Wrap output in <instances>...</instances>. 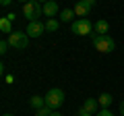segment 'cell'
<instances>
[{"label":"cell","instance_id":"1","mask_svg":"<svg viewBox=\"0 0 124 116\" xmlns=\"http://www.w3.org/2000/svg\"><path fill=\"white\" fill-rule=\"evenodd\" d=\"M91 41H93V48L101 54H108L112 50H116V41L112 40L110 35H97V33H91Z\"/></svg>","mask_w":124,"mask_h":116},{"label":"cell","instance_id":"2","mask_svg":"<svg viewBox=\"0 0 124 116\" xmlns=\"http://www.w3.org/2000/svg\"><path fill=\"white\" fill-rule=\"evenodd\" d=\"M23 15L27 17V23L29 21H39V17L44 15V4H39L37 0H31L27 4H23Z\"/></svg>","mask_w":124,"mask_h":116},{"label":"cell","instance_id":"3","mask_svg":"<svg viewBox=\"0 0 124 116\" xmlns=\"http://www.w3.org/2000/svg\"><path fill=\"white\" fill-rule=\"evenodd\" d=\"M62 104H64V91L62 89L54 87V89H50L48 93H46V106H48L50 110H58Z\"/></svg>","mask_w":124,"mask_h":116},{"label":"cell","instance_id":"4","mask_svg":"<svg viewBox=\"0 0 124 116\" xmlns=\"http://www.w3.org/2000/svg\"><path fill=\"white\" fill-rule=\"evenodd\" d=\"M8 44H10V48H15V50H25L27 46H29V35H27L25 31H13L8 35Z\"/></svg>","mask_w":124,"mask_h":116},{"label":"cell","instance_id":"5","mask_svg":"<svg viewBox=\"0 0 124 116\" xmlns=\"http://www.w3.org/2000/svg\"><path fill=\"white\" fill-rule=\"evenodd\" d=\"M70 29H72L75 35H91L93 33V23L89 19H79V21H72Z\"/></svg>","mask_w":124,"mask_h":116},{"label":"cell","instance_id":"6","mask_svg":"<svg viewBox=\"0 0 124 116\" xmlns=\"http://www.w3.org/2000/svg\"><path fill=\"white\" fill-rule=\"evenodd\" d=\"M27 35L29 37H39L41 33H46V23L41 21H29L27 23Z\"/></svg>","mask_w":124,"mask_h":116},{"label":"cell","instance_id":"7","mask_svg":"<svg viewBox=\"0 0 124 116\" xmlns=\"http://www.w3.org/2000/svg\"><path fill=\"white\" fill-rule=\"evenodd\" d=\"M108 31H110V23H108L106 19L95 21V25H93V33H97V35H108Z\"/></svg>","mask_w":124,"mask_h":116},{"label":"cell","instance_id":"8","mask_svg":"<svg viewBox=\"0 0 124 116\" xmlns=\"http://www.w3.org/2000/svg\"><path fill=\"white\" fill-rule=\"evenodd\" d=\"M58 10H60V6H58V2H54V0H50V2L44 4V15L48 19H54L58 15Z\"/></svg>","mask_w":124,"mask_h":116},{"label":"cell","instance_id":"9","mask_svg":"<svg viewBox=\"0 0 124 116\" xmlns=\"http://www.w3.org/2000/svg\"><path fill=\"white\" fill-rule=\"evenodd\" d=\"M97 106H99V102H97L95 98H87L81 108H83L85 112H89V114H97Z\"/></svg>","mask_w":124,"mask_h":116},{"label":"cell","instance_id":"10","mask_svg":"<svg viewBox=\"0 0 124 116\" xmlns=\"http://www.w3.org/2000/svg\"><path fill=\"white\" fill-rule=\"evenodd\" d=\"M72 10H75V15H77V17L87 19V15H89V10H91V6H87L85 2H81V0H79V2L75 4V8H72Z\"/></svg>","mask_w":124,"mask_h":116},{"label":"cell","instance_id":"11","mask_svg":"<svg viewBox=\"0 0 124 116\" xmlns=\"http://www.w3.org/2000/svg\"><path fill=\"white\" fill-rule=\"evenodd\" d=\"M29 106L33 108V110H41V108H46V98H41V95H33V98L29 99Z\"/></svg>","mask_w":124,"mask_h":116},{"label":"cell","instance_id":"12","mask_svg":"<svg viewBox=\"0 0 124 116\" xmlns=\"http://www.w3.org/2000/svg\"><path fill=\"white\" fill-rule=\"evenodd\" d=\"M0 31H2V33H8V35L13 33V21H10L8 17H2V19H0Z\"/></svg>","mask_w":124,"mask_h":116},{"label":"cell","instance_id":"13","mask_svg":"<svg viewBox=\"0 0 124 116\" xmlns=\"http://www.w3.org/2000/svg\"><path fill=\"white\" fill-rule=\"evenodd\" d=\"M58 29H60V21H58V19H48V21H46V31L54 33V31H58Z\"/></svg>","mask_w":124,"mask_h":116},{"label":"cell","instance_id":"14","mask_svg":"<svg viewBox=\"0 0 124 116\" xmlns=\"http://www.w3.org/2000/svg\"><path fill=\"white\" fill-rule=\"evenodd\" d=\"M72 17H75V10H72V8H64V10L60 13L62 23H70V21H72Z\"/></svg>","mask_w":124,"mask_h":116},{"label":"cell","instance_id":"15","mask_svg":"<svg viewBox=\"0 0 124 116\" xmlns=\"http://www.w3.org/2000/svg\"><path fill=\"white\" fill-rule=\"evenodd\" d=\"M97 102H99V106H101V108H108V106L112 104V95H110V93H101V95L97 98Z\"/></svg>","mask_w":124,"mask_h":116},{"label":"cell","instance_id":"16","mask_svg":"<svg viewBox=\"0 0 124 116\" xmlns=\"http://www.w3.org/2000/svg\"><path fill=\"white\" fill-rule=\"evenodd\" d=\"M8 40H2V41H0V54H6V52H8Z\"/></svg>","mask_w":124,"mask_h":116},{"label":"cell","instance_id":"17","mask_svg":"<svg viewBox=\"0 0 124 116\" xmlns=\"http://www.w3.org/2000/svg\"><path fill=\"white\" fill-rule=\"evenodd\" d=\"M50 112H52V110L46 106V108H41V110H37V112H35V116H50Z\"/></svg>","mask_w":124,"mask_h":116},{"label":"cell","instance_id":"18","mask_svg":"<svg viewBox=\"0 0 124 116\" xmlns=\"http://www.w3.org/2000/svg\"><path fill=\"white\" fill-rule=\"evenodd\" d=\"M95 116H112V112L108 110V108H101V110H99V112H97Z\"/></svg>","mask_w":124,"mask_h":116},{"label":"cell","instance_id":"19","mask_svg":"<svg viewBox=\"0 0 124 116\" xmlns=\"http://www.w3.org/2000/svg\"><path fill=\"white\" fill-rule=\"evenodd\" d=\"M81 2H85V4H87V6H91V8H93V6H95V2H97V0H81Z\"/></svg>","mask_w":124,"mask_h":116},{"label":"cell","instance_id":"20","mask_svg":"<svg viewBox=\"0 0 124 116\" xmlns=\"http://www.w3.org/2000/svg\"><path fill=\"white\" fill-rule=\"evenodd\" d=\"M4 79H6V83H10V85L15 83V77L13 75H4Z\"/></svg>","mask_w":124,"mask_h":116},{"label":"cell","instance_id":"21","mask_svg":"<svg viewBox=\"0 0 124 116\" xmlns=\"http://www.w3.org/2000/svg\"><path fill=\"white\" fill-rule=\"evenodd\" d=\"M79 116H95V114H89V112H85L83 108H81V110H79Z\"/></svg>","mask_w":124,"mask_h":116},{"label":"cell","instance_id":"22","mask_svg":"<svg viewBox=\"0 0 124 116\" xmlns=\"http://www.w3.org/2000/svg\"><path fill=\"white\" fill-rule=\"evenodd\" d=\"M10 2H13V0H0V4H2V6H8Z\"/></svg>","mask_w":124,"mask_h":116},{"label":"cell","instance_id":"23","mask_svg":"<svg viewBox=\"0 0 124 116\" xmlns=\"http://www.w3.org/2000/svg\"><path fill=\"white\" fill-rule=\"evenodd\" d=\"M50 116H62V114H60L58 110H52V112H50Z\"/></svg>","mask_w":124,"mask_h":116},{"label":"cell","instance_id":"24","mask_svg":"<svg viewBox=\"0 0 124 116\" xmlns=\"http://www.w3.org/2000/svg\"><path fill=\"white\" fill-rule=\"evenodd\" d=\"M120 114L124 116V99H122V104H120Z\"/></svg>","mask_w":124,"mask_h":116},{"label":"cell","instance_id":"25","mask_svg":"<svg viewBox=\"0 0 124 116\" xmlns=\"http://www.w3.org/2000/svg\"><path fill=\"white\" fill-rule=\"evenodd\" d=\"M37 2H39V4H46V2H50V0H37Z\"/></svg>","mask_w":124,"mask_h":116},{"label":"cell","instance_id":"26","mask_svg":"<svg viewBox=\"0 0 124 116\" xmlns=\"http://www.w3.org/2000/svg\"><path fill=\"white\" fill-rule=\"evenodd\" d=\"M19 2H23V4H27V2H31V0H19Z\"/></svg>","mask_w":124,"mask_h":116},{"label":"cell","instance_id":"27","mask_svg":"<svg viewBox=\"0 0 124 116\" xmlns=\"http://www.w3.org/2000/svg\"><path fill=\"white\" fill-rule=\"evenodd\" d=\"M2 116H13V114H2Z\"/></svg>","mask_w":124,"mask_h":116}]
</instances>
